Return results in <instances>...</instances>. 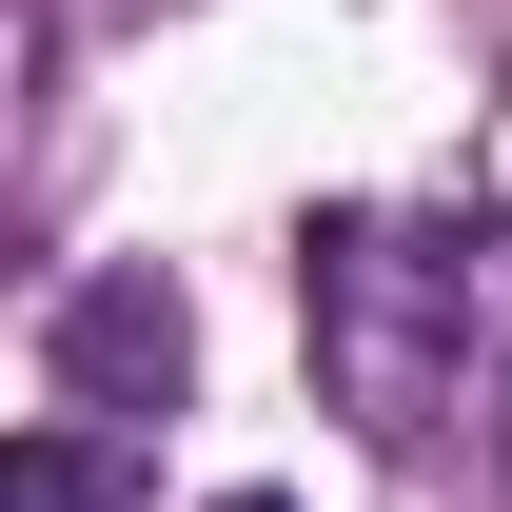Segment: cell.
I'll use <instances>...</instances> for the list:
<instances>
[{
	"mask_svg": "<svg viewBox=\"0 0 512 512\" xmlns=\"http://www.w3.org/2000/svg\"><path fill=\"white\" fill-rule=\"evenodd\" d=\"M40 375H60V414H79V434H119V414H178L197 316L158 296V276H79L60 316H40Z\"/></svg>",
	"mask_w": 512,
	"mask_h": 512,
	"instance_id": "1",
	"label": "cell"
},
{
	"mask_svg": "<svg viewBox=\"0 0 512 512\" xmlns=\"http://www.w3.org/2000/svg\"><path fill=\"white\" fill-rule=\"evenodd\" d=\"M217 512H276V493H217Z\"/></svg>",
	"mask_w": 512,
	"mask_h": 512,
	"instance_id": "3",
	"label": "cell"
},
{
	"mask_svg": "<svg viewBox=\"0 0 512 512\" xmlns=\"http://www.w3.org/2000/svg\"><path fill=\"white\" fill-rule=\"evenodd\" d=\"M0 512H99V434H79V414H60V434H20V473H0Z\"/></svg>",
	"mask_w": 512,
	"mask_h": 512,
	"instance_id": "2",
	"label": "cell"
}]
</instances>
